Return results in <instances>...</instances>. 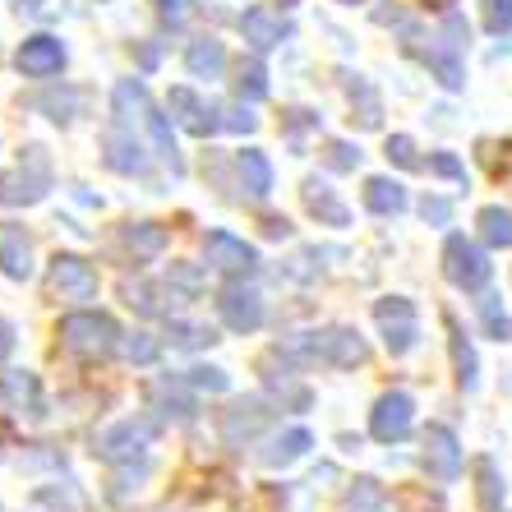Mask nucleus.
<instances>
[{"label":"nucleus","mask_w":512,"mask_h":512,"mask_svg":"<svg viewBox=\"0 0 512 512\" xmlns=\"http://www.w3.org/2000/svg\"><path fill=\"white\" fill-rule=\"evenodd\" d=\"M476 503L480 512H503V480L494 457H476Z\"/></svg>","instance_id":"28"},{"label":"nucleus","mask_w":512,"mask_h":512,"mask_svg":"<svg viewBox=\"0 0 512 512\" xmlns=\"http://www.w3.org/2000/svg\"><path fill=\"white\" fill-rule=\"evenodd\" d=\"M342 5H360V0H342Z\"/></svg>","instance_id":"52"},{"label":"nucleus","mask_w":512,"mask_h":512,"mask_svg":"<svg viewBox=\"0 0 512 512\" xmlns=\"http://www.w3.org/2000/svg\"><path fill=\"white\" fill-rule=\"evenodd\" d=\"M185 383L190 388H199V393H227V370H217V365H194L190 374H185Z\"/></svg>","instance_id":"36"},{"label":"nucleus","mask_w":512,"mask_h":512,"mask_svg":"<svg viewBox=\"0 0 512 512\" xmlns=\"http://www.w3.org/2000/svg\"><path fill=\"white\" fill-rule=\"evenodd\" d=\"M51 190V162L42 148H24V157L10 171H0V203L5 208H28V203L47 199Z\"/></svg>","instance_id":"4"},{"label":"nucleus","mask_w":512,"mask_h":512,"mask_svg":"<svg viewBox=\"0 0 512 512\" xmlns=\"http://www.w3.org/2000/svg\"><path fill=\"white\" fill-rule=\"evenodd\" d=\"M120 356L130 360V365H153V360H157V342L148 333H134V337H125V342H120Z\"/></svg>","instance_id":"37"},{"label":"nucleus","mask_w":512,"mask_h":512,"mask_svg":"<svg viewBox=\"0 0 512 512\" xmlns=\"http://www.w3.org/2000/svg\"><path fill=\"white\" fill-rule=\"evenodd\" d=\"M236 97L240 102H259V97H268V70H263V60L250 56L236 65Z\"/></svg>","instance_id":"30"},{"label":"nucleus","mask_w":512,"mask_h":512,"mask_svg":"<svg viewBox=\"0 0 512 512\" xmlns=\"http://www.w3.org/2000/svg\"><path fill=\"white\" fill-rule=\"evenodd\" d=\"M240 33H245V42H250L254 51H273V47H282L286 37H291V19H282V14L254 5V10L240 14Z\"/></svg>","instance_id":"17"},{"label":"nucleus","mask_w":512,"mask_h":512,"mask_svg":"<svg viewBox=\"0 0 512 512\" xmlns=\"http://www.w3.org/2000/svg\"><path fill=\"white\" fill-rule=\"evenodd\" d=\"M217 314H222V323H227L231 333H259L263 323V300L254 286H222V296H217Z\"/></svg>","instance_id":"12"},{"label":"nucleus","mask_w":512,"mask_h":512,"mask_svg":"<svg viewBox=\"0 0 512 512\" xmlns=\"http://www.w3.org/2000/svg\"><path fill=\"white\" fill-rule=\"evenodd\" d=\"M448 351H453V370H457V383H462L466 393H476V383H480V360H476V346L466 342L462 333V323L448 314Z\"/></svg>","instance_id":"21"},{"label":"nucleus","mask_w":512,"mask_h":512,"mask_svg":"<svg viewBox=\"0 0 512 512\" xmlns=\"http://www.w3.org/2000/svg\"><path fill=\"white\" fill-rule=\"evenodd\" d=\"M310 429H286V434H277L273 443H268V448H263V466H291L296 462V457H305L310 453Z\"/></svg>","instance_id":"26"},{"label":"nucleus","mask_w":512,"mask_h":512,"mask_svg":"<svg viewBox=\"0 0 512 512\" xmlns=\"http://www.w3.org/2000/svg\"><path fill=\"white\" fill-rule=\"evenodd\" d=\"M157 19L167 28H185L194 19V0H157Z\"/></svg>","instance_id":"40"},{"label":"nucleus","mask_w":512,"mask_h":512,"mask_svg":"<svg viewBox=\"0 0 512 512\" xmlns=\"http://www.w3.org/2000/svg\"><path fill=\"white\" fill-rule=\"evenodd\" d=\"M157 425L153 420H120V425H111L102 439H97V457L102 462H134V457L148 453V443H153Z\"/></svg>","instance_id":"8"},{"label":"nucleus","mask_w":512,"mask_h":512,"mask_svg":"<svg viewBox=\"0 0 512 512\" xmlns=\"http://www.w3.org/2000/svg\"><path fill=\"white\" fill-rule=\"evenodd\" d=\"M485 28L494 37L512 33V0H485Z\"/></svg>","instance_id":"39"},{"label":"nucleus","mask_w":512,"mask_h":512,"mask_svg":"<svg viewBox=\"0 0 512 512\" xmlns=\"http://www.w3.org/2000/svg\"><path fill=\"white\" fill-rule=\"evenodd\" d=\"M185 70H190L194 79H222V70H227V47H222L217 37H203V42H194V47L185 51Z\"/></svg>","instance_id":"25"},{"label":"nucleus","mask_w":512,"mask_h":512,"mask_svg":"<svg viewBox=\"0 0 512 512\" xmlns=\"http://www.w3.org/2000/svg\"><path fill=\"white\" fill-rule=\"evenodd\" d=\"M263 231H268L273 240H277V236L286 240V236H291V222H286V217H268V222H263Z\"/></svg>","instance_id":"49"},{"label":"nucleus","mask_w":512,"mask_h":512,"mask_svg":"<svg viewBox=\"0 0 512 512\" xmlns=\"http://www.w3.org/2000/svg\"><path fill=\"white\" fill-rule=\"evenodd\" d=\"M420 5H429V10H443V14H448V10L457 5V0H420Z\"/></svg>","instance_id":"50"},{"label":"nucleus","mask_w":512,"mask_h":512,"mask_svg":"<svg viewBox=\"0 0 512 512\" xmlns=\"http://www.w3.org/2000/svg\"><path fill=\"white\" fill-rule=\"evenodd\" d=\"M14 65H19V74H28V79H51V74H60V65H65V47H60V37L37 33L14 51Z\"/></svg>","instance_id":"15"},{"label":"nucleus","mask_w":512,"mask_h":512,"mask_svg":"<svg viewBox=\"0 0 512 512\" xmlns=\"http://www.w3.org/2000/svg\"><path fill=\"white\" fill-rule=\"evenodd\" d=\"M429 171H434V176H443V180H457V185H466V167L457 162L453 153H434V157H429Z\"/></svg>","instance_id":"43"},{"label":"nucleus","mask_w":512,"mask_h":512,"mask_svg":"<svg viewBox=\"0 0 512 512\" xmlns=\"http://www.w3.org/2000/svg\"><path fill=\"white\" fill-rule=\"evenodd\" d=\"M125 300H130V310H139V314H162L157 291L148 282H125Z\"/></svg>","instance_id":"41"},{"label":"nucleus","mask_w":512,"mask_h":512,"mask_svg":"<svg viewBox=\"0 0 512 512\" xmlns=\"http://www.w3.org/2000/svg\"><path fill=\"white\" fill-rule=\"evenodd\" d=\"M56 337H60V346H65L70 356H79V360H107L111 351L120 346L116 319H111V314H102V310H74V314H65V319H60V328H56Z\"/></svg>","instance_id":"2"},{"label":"nucleus","mask_w":512,"mask_h":512,"mask_svg":"<svg viewBox=\"0 0 512 512\" xmlns=\"http://www.w3.org/2000/svg\"><path fill=\"white\" fill-rule=\"evenodd\" d=\"M0 397L28 420L47 416V397H42V379L33 370H5L0 374Z\"/></svg>","instance_id":"16"},{"label":"nucleus","mask_w":512,"mask_h":512,"mask_svg":"<svg viewBox=\"0 0 512 512\" xmlns=\"http://www.w3.org/2000/svg\"><path fill=\"white\" fill-rule=\"evenodd\" d=\"M125 245H130L134 254H143V259H153V254H162V245H167V231L157 227V222H130V227H125Z\"/></svg>","instance_id":"31"},{"label":"nucleus","mask_w":512,"mask_h":512,"mask_svg":"<svg viewBox=\"0 0 512 512\" xmlns=\"http://www.w3.org/2000/svg\"><path fill=\"white\" fill-rule=\"evenodd\" d=\"M167 282H176L185 296H194V291L203 286V277L194 273V268H185V263H171V277H167Z\"/></svg>","instance_id":"47"},{"label":"nucleus","mask_w":512,"mask_h":512,"mask_svg":"<svg viewBox=\"0 0 512 512\" xmlns=\"http://www.w3.org/2000/svg\"><path fill=\"white\" fill-rule=\"evenodd\" d=\"M0 273L10 282H28L33 277V245L24 231H5L0 236Z\"/></svg>","instance_id":"23"},{"label":"nucleus","mask_w":512,"mask_h":512,"mask_svg":"<svg viewBox=\"0 0 512 512\" xmlns=\"http://www.w3.org/2000/svg\"><path fill=\"white\" fill-rule=\"evenodd\" d=\"M203 254H208V263H213L217 273H227V277H250L254 268H259L254 245H245V240L231 236V231H208V236H203Z\"/></svg>","instance_id":"11"},{"label":"nucleus","mask_w":512,"mask_h":512,"mask_svg":"<svg viewBox=\"0 0 512 512\" xmlns=\"http://www.w3.org/2000/svg\"><path fill=\"white\" fill-rule=\"evenodd\" d=\"M291 5H296V0H282V10H291Z\"/></svg>","instance_id":"51"},{"label":"nucleus","mask_w":512,"mask_h":512,"mask_svg":"<svg viewBox=\"0 0 512 512\" xmlns=\"http://www.w3.org/2000/svg\"><path fill=\"white\" fill-rule=\"evenodd\" d=\"M411 420H416V402H411V393L393 388V393H383L379 402H374V411H370V434H374L379 443H402L406 434H411Z\"/></svg>","instance_id":"9"},{"label":"nucleus","mask_w":512,"mask_h":512,"mask_svg":"<svg viewBox=\"0 0 512 512\" xmlns=\"http://www.w3.org/2000/svg\"><path fill=\"white\" fill-rule=\"evenodd\" d=\"M420 443H425L420 462H425L429 480H439V485H453V480L462 476V448H457V434H453L448 425H429Z\"/></svg>","instance_id":"10"},{"label":"nucleus","mask_w":512,"mask_h":512,"mask_svg":"<svg viewBox=\"0 0 512 512\" xmlns=\"http://www.w3.org/2000/svg\"><path fill=\"white\" fill-rule=\"evenodd\" d=\"M14 351V323L10 319H0V360Z\"/></svg>","instance_id":"48"},{"label":"nucleus","mask_w":512,"mask_h":512,"mask_svg":"<svg viewBox=\"0 0 512 512\" xmlns=\"http://www.w3.org/2000/svg\"><path fill=\"white\" fill-rule=\"evenodd\" d=\"M47 296L65 300V305H79V300H93L97 296V268L79 254H56L51 259V273H47Z\"/></svg>","instance_id":"6"},{"label":"nucleus","mask_w":512,"mask_h":512,"mask_svg":"<svg viewBox=\"0 0 512 512\" xmlns=\"http://www.w3.org/2000/svg\"><path fill=\"white\" fill-rule=\"evenodd\" d=\"M374 323H379L383 346H388L393 356H406V351L416 346V337H420L416 305H411L406 296H383L379 305H374Z\"/></svg>","instance_id":"7"},{"label":"nucleus","mask_w":512,"mask_h":512,"mask_svg":"<svg viewBox=\"0 0 512 512\" xmlns=\"http://www.w3.org/2000/svg\"><path fill=\"white\" fill-rule=\"evenodd\" d=\"M167 111L180 120V130H190V134H213V130H222V107H208L194 88H171V97H167Z\"/></svg>","instance_id":"14"},{"label":"nucleus","mask_w":512,"mask_h":512,"mask_svg":"<svg viewBox=\"0 0 512 512\" xmlns=\"http://www.w3.org/2000/svg\"><path fill=\"white\" fill-rule=\"evenodd\" d=\"M489 273H494V263H489V254L480 250L476 240H466V236L443 240V277H448L457 291H485Z\"/></svg>","instance_id":"5"},{"label":"nucleus","mask_w":512,"mask_h":512,"mask_svg":"<svg viewBox=\"0 0 512 512\" xmlns=\"http://www.w3.org/2000/svg\"><path fill=\"white\" fill-rule=\"evenodd\" d=\"M263 379H268V388H273V393L282 397V383H286V374H263ZM286 402L296 406V411H300V406H310V388H291V393H286Z\"/></svg>","instance_id":"46"},{"label":"nucleus","mask_w":512,"mask_h":512,"mask_svg":"<svg viewBox=\"0 0 512 512\" xmlns=\"http://www.w3.org/2000/svg\"><path fill=\"white\" fill-rule=\"evenodd\" d=\"M259 120L250 116L245 107H222V130H236V134H250Z\"/></svg>","instance_id":"45"},{"label":"nucleus","mask_w":512,"mask_h":512,"mask_svg":"<svg viewBox=\"0 0 512 512\" xmlns=\"http://www.w3.org/2000/svg\"><path fill=\"white\" fill-rule=\"evenodd\" d=\"M153 406L162 411V416H176V420H190L194 416V397L180 388V383H171V379H162V383H153Z\"/></svg>","instance_id":"29"},{"label":"nucleus","mask_w":512,"mask_h":512,"mask_svg":"<svg viewBox=\"0 0 512 512\" xmlns=\"http://www.w3.org/2000/svg\"><path fill=\"white\" fill-rule=\"evenodd\" d=\"M328 167L333 171H356L360 167V148L356 143H346V139H333L328 143Z\"/></svg>","instance_id":"42"},{"label":"nucleus","mask_w":512,"mask_h":512,"mask_svg":"<svg viewBox=\"0 0 512 512\" xmlns=\"http://www.w3.org/2000/svg\"><path fill=\"white\" fill-rule=\"evenodd\" d=\"M236 171H240V185H245L250 199H268V194H273V162H268L259 148L236 153Z\"/></svg>","instance_id":"22"},{"label":"nucleus","mask_w":512,"mask_h":512,"mask_svg":"<svg viewBox=\"0 0 512 512\" xmlns=\"http://www.w3.org/2000/svg\"><path fill=\"white\" fill-rule=\"evenodd\" d=\"M365 208L374 217H397V213H406V190L393 176H370L365 180Z\"/></svg>","instance_id":"24"},{"label":"nucleus","mask_w":512,"mask_h":512,"mask_svg":"<svg viewBox=\"0 0 512 512\" xmlns=\"http://www.w3.org/2000/svg\"><path fill=\"white\" fill-rule=\"evenodd\" d=\"M300 199H305V208H310V217H319L323 227H346L351 222V213H346V203L337 199L328 185H323L319 176H310L305 185H300Z\"/></svg>","instance_id":"19"},{"label":"nucleus","mask_w":512,"mask_h":512,"mask_svg":"<svg viewBox=\"0 0 512 512\" xmlns=\"http://www.w3.org/2000/svg\"><path fill=\"white\" fill-rule=\"evenodd\" d=\"M171 346H213L217 342V333L208 328V323H171Z\"/></svg>","instance_id":"35"},{"label":"nucleus","mask_w":512,"mask_h":512,"mask_svg":"<svg viewBox=\"0 0 512 512\" xmlns=\"http://www.w3.org/2000/svg\"><path fill=\"white\" fill-rule=\"evenodd\" d=\"M476 227H480V240H485V245H494V250H508V245H512V213H508V208H499V203L480 208Z\"/></svg>","instance_id":"27"},{"label":"nucleus","mask_w":512,"mask_h":512,"mask_svg":"<svg viewBox=\"0 0 512 512\" xmlns=\"http://www.w3.org/2000/svg\"><path fill=\"white\" fill-rule=\"evenodd\" d=\"M420 217H425V222H434V227H448V222H453V203L439 199V194H429V199L420 203Z\"/></svg>","instance_id":"44"},{"label":"nucleus","mask_w":512,"mask_h":512,"mask_svg":"<svg viewBox=\"0 0 512 512\" xmlns=\"http://www.w3.org/2000/svg\"><path fill=\"white\" fill-rule=\"evenodd\" d=\"M480 323H485V333L494 337V342H512V319H508V310H503L499 296L480 300Z\"/></svg>","instance_id":"33"},{"label":"nucleus","mask_w":512,"mask_h":512,"mask_svg":"<svg viewBox=\"0 0 512 512\" xmlns=\"http://www.w3.org/2000/svg\"><path fill=\"white\" fill-rule=\"evenodd\" d=\"M111 102H116V116H130V111H139V120L148 125V134H153L157 143V157L167 162L171 171H185V162H180V148H176V134H171V116H162V111L148 102V88L139 84V79H120L116 93H111Z\"/></svg>","instance_id":"3"},{"label":"nucleus","mask_w":512,"mask_h":512,"mask_svg":"<svg viewBox=\"0 0 512 512\" xmlns=\"http://www.w3.org/2000/svg\"><path fill=\"white\" fill-rule=\"evenodd\" d=\"M346 79V93H351V125H360V130H379L383 125V102H379V93L370 88V79L365 74H342Z\"/></svg>","instance_id":"20"},{"label":"nucleus","mask_w":512,"mask_h":512,"mask_svg":"<svg viewBox=\"0 0 512 512\" xmlns=\"http://www.w3.org/2000/svg\"><path fill=\"white\" fill-rule=\"evenodd\" d=\"M268 420H273V406L263 402V397H240V402H231L227 411H222V439H227L231 448H245Z\"/></svg>","instance_id":"13"},{"label":"nucleus","mask_w":512,"mask_h":512,"mask_svg":"<svg viewBox=\"0 0 512 512\" xmlns=\"http://www.w3.org/2000/svg\"><path fill=\"white\" fill-rule=\"evenodd\" d=\"M342 508H346V512H388V499H383L379 480L360 476L356 485H351V494H346V503H342Z\"/></svg>","instance_id":"32"},{"label":"nucleus","mask_w":512,"mask_h":512,"mask_svg":"<svg viewBox=\"0 0 512 512\" xmlns=\"http://www.w3.org/2000/svg\"><path fill=\"white\" fill-rule=\"evenodd\" d=\"M388 162H397V167H406V171L425 167L416 157V139H411V134H393V139H388Z\"/></svg>","instance_id":"38"},{"label":"nucleus","mask_w":512,"mask_h":512,"mask_svg":"<svg viewBox=\"0 0 512 512\" xmlns=\"http://www.w3.org/2000/svg\"><path fill=\"white\" fill-rule=\"evenodd\" d=\"M282 130H286V139H291V148L300 153V148H305V134L319 130V116L296 107V111H286V116H282Z\"/></svg>","instance_id":"34"},{"label":"nucleus","mask_w":512,"mask_h":512,"mask_svg":"<svg viewBox=\"0 0 512 512\" xmlns=\"http://www.w3.org/2000/svg\"><path fill=\"white\" fill-rule=\"evenodd\" d=\"M291 360H319V365H333V370H356L370 360V346L356 328H319V333H305L300 342L286 346Z\"/></svg>","instance_id":"1"},{"label":"nucleus","mask_w":512,"mask_h":512,"mask_svg":"<svg viewBox=\"0 0 512 512\" xmlns=\"http://www.w3.org/2000/svg\"><path fill=\"white\" fill-rule=\"evenodd\" d=\"M102 148H107V167L111 171H125V176H143V171H148L139 139H134V134H125V120H120L116 130L102 134Z\"/></svg>","instance_id":"18"}]
</instances>
